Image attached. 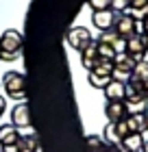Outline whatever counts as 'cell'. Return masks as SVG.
I'll return each instance as SVG.
<instances>
[{
    "mask_svg": "<svg viewBox=\"0 0 148 152\" xmlns=\"http://www.w3.org/2000/svg\"><path fill=\"white\" fill-rule=\"evenodd\" d=\"M2 89L4 94L13 100H24L26 94H29V87H26V76L22 72H7L2 78Z\"/></svg>",
    "mask_w": 148,
    "mask_h": 152,
    "instance_id": "6da1fadb",
    "label": "cell"
},
{
    "mask_svg": "<svg viewBox=\"0 0 148 152\" xmlns=\"http://www.w3.org/2000/svg\"><path fill=\"white\" fill-rule=\"evenodd\" d=\"M137 61L129 57L126 52H118L116 59H113V80H120V83H129L131 80V74H133V67H135Z\"/></svg>",
    "mask_w": 148,
    "mask_h": 152,
    "instance_id": "7a4b0ae2",
    "label": "cell"
},
{
    "mask_svg": "<svg viewBox=\"0 0 148 152\" xmlns=\"http://www.w3.org/2000/svg\"><path fill=\"white\" fill-rule=\"evenodd\" d=\"M113 31L118 33L122 39H129L133 35L139 33V22L135 15H129V13H122V15L116 18V24H113Z\"/></svg>",
    "mask_w": 148,
    "mask_h": 152,
    "instance_id": "3957f363",
    "label": "cell"
},
{
    "mask_svg": "<svg viewBox=\"0 0 148 152\" xmlns=\"http://www.w3.org/2000/svg\"><path fill=\"white\" fill-rule=\"evenodd\" d=\"M66 39H68V44H70V48H74V50H85V48L91 44V33L85 28V26H72V28L68 31V35H66Z\"/></svg>",
    "mask_w": 148,
    "mask_h": 152,
    "instance_id": "277c9868",
    "label": "cell"
},
{
    "mask_svg": "<svg viewBox=\"0 0 148 152\" xmlns=\"http://www.w3.org/2000/svg\"><path fill=\"white\" fill-rule=\"evenodd\" d=\"M0 50L2 52H9V54H20L22 50V35H20V31L15 28H7L2 35H0Z\"/></svg>",
    "mask_w": 148,
    "mask_h": 152,
    "instance_id": "5b68a950",
    "label": "cell"
},
{
    "mask_svg": "<svg viewBox=\"0 0 148 152\" xmlns=\"http://www.w3.org/2000/svg\"><path fill=\"white\" fill-rule=\"evenodd\" d=\"M148 100L146 96V85L137 80H129L124 87V102L126 104H142V102Z\"/></svg>",
    "mask_w": 148,
    "mask_h": 152,
    "instance_id": "8992f818",
    "label": "cell"
},
{
    "mask_svg": "<svg viewBox=\"0 0 148 152\" xmlns=\"http://www.w3.org/2000/svg\"><path fill=\"white\" fill-rule=\"evenodd\" d=\"M124 52L129 54V57H133L135 61H142L144 54L148 52V48H146V37L142 35V33L129 37V39L124 41Z\"/></svg>",
    "mask_w": 148,
    "mask_h": 152,
    "instance_id": "52a82bcc",
    "label": "cell"
},
{
    "mask_svg": "<svg viewBox=\"0 0 148 152\" xmlns=\"http://www.w3.org/2000/svg\"><path fill=\"white\" fill-rule=\"evenodd\" d=\"M105 115H107V120L111 124L122 122V120H126V115H129V104H126L124 100H109L107 107H105Z\"/></svg>",
    "mask_w": 148,
    "mask_h": 152,
    "instance_id": "ba28073f",
    "label": "cell"
},
{
    "mask_svg": "<svg viewBox=\"0 0 148 152\" xmlns=\"http://www.w3.org/2000/svg\"><path fill=\"white\" fill-rule=\"evenodd\" d=\"M116 11L113 9H105V11H94L91 13V24L98 31H111L116 24Z\"/></svg>",
    "mask_w": 148,
    "mask_h": 152,
    "instance_id": "9c48e42d",
    "label": "cell"
},
{
    "mask_svg": "<svg viewBox=\"0 0 148 152\" xmlns=\"http://www.w3.org/2000/svg\"><path fill=\"white\" fill-rule=\"evenodd\" d=\"M11 124L15 128L31 126V107L26 104V102H20V104L13 107V111H11Z\"/></svg>",
    "mask_w": 148,
    "mask_h": 152,
    "instance_id": "30bf717a",
    "label": "cell"
},
{
    "mask_svg": "<svg viewBox=\"0 0 148 152\" xmlns=\"http://www.w3.org/2000/svg\"><path fill=\"white\" fill-rule=\"evenodd\" d=\"M20 139V133L13 124H0V148L7 150V148H13Z\"/></svg>",
    "mask_w": 148,
    "mask_h": 152,
    "instance_id": "8fae6325",
    "label": "cell"
},
{
    "mask_svg": "<svg viewBox=\"0 0 148 152\" xmlns=\"http://www.w3.org/2000/svg\"><path fill=\"white\" fill-rule=\"evenodd\" d=\"M81 63L85 70H94V67L100 63V54H98V44L96 41H91V44L85 48V50H81Z\"/></svg>",
    "mask_w": 148,
    "mask_h": 152,
    "instance_id": "7c38bea8",
    "label": "cell"
},
{
    "mask_svg": "<svg viewBox=\"0 0 148 152\" xmlns=\"http://www.w3.org/2000/svg\"><path fill=\"white\" fill-rule=\"evenodd\" d=\"M144 135L142 133H131V135H126L124 139H122V150L124 152H142L144 150Z\"/></svg>",
    "mask_w": 148,
    "mask_h": 152,
    "instance_id": "4fadbf2b",
    "label": "cell"
},
{
    "mask_svg": "<svg viewBox=\"0 0 148 152\" xmlns=\"http://www.w3.org/2000/svg\"><path fill=\"white\" fill-rule=\"evenodd\" d=\"M98 41H102V44H109L116 52H124V41H126V39H122L113 28H111V31H102V35L98 37Z\"/></svg>",
    "mask_w": 148,
    "mask_h": 152,
    "instance_id": "5bb4252c",
    "label": "cell"
},
{
    "mask_svg": "<svg viewBox=\"0 0 148 152\" xmlns=\"http://www.w3.org/2000/svg\"><path fill=\"white\" fill-rule=\"evenodd\" d=\"M124 87H126V83H120V80H111L107 87L102 89L105 91V98L109 100H124Z\"/></svg>",
    "mask_w": 148,
    "mask_h": 152,
    "instance_id": "9a60e30c",
    "label": "cell"
},
{
    "mask_svg": "<svg viewBox=\"0 0 148 152\" xmlns=\"http://www.w3.org/2000/svg\"><path fill=\"white\" fill-rule=\"evenodd\" d=\"M15 148L18 152H39V141L35 135H20Z\"/></svg>",
    "mask_w": 148,
    "mask_h": 152,
    "instance_id": "2e32d148",
    "label": "cell"
},
{
    "mask_svg": "<svg viewBox=\"0 0 148 152\" xmlns=\"http://www.w3.org/2000/svg\"><path fill=\"white\" fill-rule=\"evenodd\" d=\"M126 126H129V133H144V113H129L126 115Z\"/></svg>",
    "mask_w": 148,
    "mask_h": 152,
    "instance_id": "e0dca14e",
    "label": "cell"
},
{
    "mask_svg": "<svg viewBox=\"0 0 148 152\" xmlns=\"http://www.w3.org/2000/svg\"><path fill=\"white\" fill-rule=\"evenodd\" d=\"M131 80H137V83H148V61L142 59V61H137L135 67H133V74H131Z\"/></svg>",
    "mask_w": 148,
    "mask_h": 152,
    "instance_id": "ac0fdd59",
    "label": "cell"
},
{
    "mask_svg": "<svg viewBox=\"0 0 148 152\" xmlns=\"http://www.w3.org/2000/svg\"><path fill=\"white\" fill-rule=\"evenodd\" d=\"M87 80H89V85L94 87V89H105L109 85L111 80V76H102V74H96V72H89V76H87Z\"/></svg>",
    "mask_w": 148,
    "mask_h": 152,
    "instance_id": "d6986e66",
    "label": "cell"
},
{
    "mask_svg": "<svg viewBox=\"0 0 148 152\" xmlns=\"http://www.w3.org/2000/svg\"><path fill=\"white\" fill-rule=\"evenodd\" d=\"M96 44H98V54H100V59H109V61L116 59L118 52H116L109 44H102V41H98V39H96Z\"/></svg>",
    "mask_w": 148,
    "mask_h": 152,
    "instance_id": "ffe728a7",
    "label": "cell"
},
{
    "mask_svg": "<svg viewBox=\"0 0 148 152\" xmlns=\"http://www.w3.org/2000/svg\"><path fill=\"white\" fill-rule=\"evenodd\" d=\"M89 9L91 11H105V9H111V0H87Z\"/></svg>",
    "mask_w": 148,
    "mask_h": 152,
    "instance_id": "44dd1931",
    "label": "cell"
},
{
    "mask_svg": "<svg viewBox=\"0 0 148 152\" xmlns=\"http://www.w3.org/2000/svg\"><path fill=\"white\" fill-rule=\"evenodd\" d=\"M129 7L133 11H142L144 15L148 13V0H129Z\"/></svg>",
    "mask_w": 148,
    "mask_h": 152,
    "instance_id": "7402d4cb",
    "label": "cell"
},
{
    "mask_svg": "<svg viewBox=\"0 0 148 152\" xmlns=\"http://www.w3.org/2000/svg\"><path fill=\"white\" fill-rule=\"evenodd\" d=\"M113 128H116V133H118V137H120V143H122V139H124L126 135H131V133H129V126H126L124 120H122V122H116Z\"/></svg>",
    "mask_w": 148,
    "mask_h": 152,
    "instance_id": "603a6c76",
    "label": "cell"
},
{
    "mask_svg": "<svg viewBox=\"0 0 148 152\" xmlns=\"http://www.w3.org/2000/svg\"><path fill=\"white\" fill-rule=\"evenodd\" d=\"M102 141H105V139H100L98 135H89V137H87L89 148H91V150H96V152H102Z\"/></svg>",
    "mask_w": 148,
    "mask_h": 152,
    "instance_id": "cb8c5ba5",
    "label": "cell"
},
{
    "mask_svg": "<svg viewBox=\"0 0 148 152\" xmlns=\"http://www.w3.org/2000/svg\"><path fill=\"white\" fill-rule=\"evenodd\" d=\"M111 9L116 13H124L129 9V0H111Z\"/></svg>",
    "mask_w": 148,
    "mask_h": 152,
    "instance_id": "d4e9b609",
    "label": "cell"
},
{
    "mask_svg": "<svg viewBox=\"0 0 148 152\" xmlns=\"http://www.w3.org/2000/svg\"><path fill=\"white\" fill-rule=\"evenodd\" d=\"M139 33H142L144 37H148V13L142 18V22H139Z\"/></svg>",
    "mask_w": 148,
    "mask_h": 152,
    "instance_id": "484cf974",
    "label": "cell"
},
{
    "mask_svg": "<svg viewBox=\"0 0 148 152\" xmlns=\"http://www.w3.org/2000/svg\"><path fill=\"white\" fill-rule=\"evenodd\" d=\"M18 57H15V54H9V52H2V54H0V61H15Z\"/></svg>",
    "mask_w": 148,
    "mask_h": 152,
    "instance_id": "4316f807",
    "label": "cell"
},
{
    "mask_svg": "<svg viewBox=\"0 0 148 152\" xmlns=\"http://www.w3.org/2000/svg\"><path fill=\"white\" fill-rule=\"evenodd\" d=\"M107 152H124V150L120 143H116V146H107Z\"/></svg>",
    "mask_w": 148,
    "mask_h": 152,
    "instance_id": "83f0119b",
    "label": "cell"
},
{
    "mask_svg": "<svg viewBox=\"0 0 148 152\" xmlns=\"http://www.w3.org/2000/svg\"><path fill=\"white\" fill-rule=\"evenodd\" d=\"M4 98H2V96H0V117H2V113H4Z\"/></svg>",
    "mask_w": 148,
    "mask_h": 152,
    "instance_id": "f1b7e54d",
    "label": "cell"
},
{
    "mask_svg": "<svg viewBox=\"0 0 148 152\" xmlns=\"http://www.w3.org/2000/svg\"><path fill=\"white\" fill-rule=\"evenodd\" d=\"M144 126H146V130H148V111H144Z\"/></svg>",
    "mask_w": 148,
    "mask_h": 152,
    "instance_id": "f546056e",
    "label": "cell"
},
{
    "mask_svg": "<svg viewBox=\"0 0 148 152\" xmlns=\"http://www.w3.org/2000/svg\"><path fill=\"white\" fill-rule=\"evenodd\" d=\"M142 152H148V141H144V150Z\"/></svg>",
    "mask_w": 148,
    "mask_h": 152,
    "instance_id": "4dcf8cb0",
    "label": "cell"
},
{
    "mask_svg": "<svg viewBox=\"0 0 148 152\" xmlns=\"http://www.w3.org/2000/svg\"><path fill=\"white\" fill-rule=\"evenodd\" d=\"M146 96H148V83H146Z\"/></svg>",
    "mask_w": 148,
    "mask_h": 152,
    "instance_id": "1f68e13d",
    "label": "cell"
},
{
    "mask_svg": "<svg viewBox=\"0 0 148 152\" xmlns=\"http://www.w3.org/2000/svg\"><path fill=\"white\" fill-rule=\"evenodd\" d=\"M146 48H148V37H146Z\"/></svg>",
    "mask_w": 148,
    "mask_h": 152,
    "instance_id": "d6a6232c",
    "label": "cell"
},
{
    "mask_svg": "<svg viewBox=\"0 0 148 152\" xmlns=\"http://www.w3.org/2000/svg\"><path fill=\"white\" fill-rule=\"evenodd\" d=\"M0 152H4V150H2V148H0Z\"/></svg>",
    "mask_w": 148,
    "mask_h": 152,
    "instance_id": "836d02e7",
    "label": "cell"
},
{
    "mask_svg": "<svg viewBox=\"0 0 148 152\" xmlns=\"http://www.w3.org/2000/svg\"><path fill=\"white\" fill-rule=\"evenodd\" d=\"M0 54H2V50H0Z\"/></svg>",
    "mask_w": 148,
    "mask_h": 152,
    "instance_id": "e575fe53",
    "label": "cell"
}]
</instances>
